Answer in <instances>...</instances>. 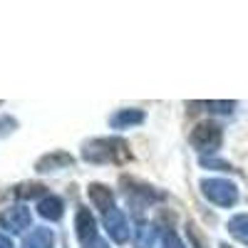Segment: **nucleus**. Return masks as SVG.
<instances>
[{
    "label": "nucleus",
    "instance_id": "obj_12",
    "mask_svg": "<svg viewBox=\"0 0 248 248\" xmlns=\"http://www.w3.org/2000/svg\"><path fill=\"white\" fill-rule=\"evenodd\" d=\"M23 248H55V233L52 229L37 226L23 238Z\"/></svg>",
    "mask_w": 248,
    "mask_h": 248
},
{
    "label": "nucleus",
    "instance_id": "obj_4",
    "mask_svg": "<svg viewBox=\"0 0 248 248\" xmlns=\"http://www.w3.org/2000/svg\"><path fill=\"white\" fill-rule=\"evenodd\" d=\"M122 186H124V194H127V201L134 203V206H152L156 201L167 199V194H164V191L154 189V186H149V184H141L137 179L122 176Z\"/></svg>",
    "mask_w": 248,
    "mask_h": 248
},
{
    "label": "nucleus",
    "instance_id": "obj_19",
    "mask_svg": "<svg viewBox=\"0 0 248 248\" xmlns=\"http://www.w3.org/2000/svg\"><path fill=\"white\" fill-rule=\"evenodd\" d=\"M15 127H17V119H15V117H10V114L0 117V137H8Z\"/></svg>",
    "mask_w": 248,
    "mask_h": 248
},
{
    "label": "nucleus",
    "instance_id": "obj_11",
    "mask_svg": "<svg viewBox=\"0 0 248 248\" xmlns=\"http://www.w3.org/2000/svg\"><path fill=\"white\" fill-rule=\"evenodd\" d=\"M144 122V112L141 109H117L109 117V127L112 129H129V127H139Z\"/></svg>",
    "mask_w": 248,
    "mask_h": 248
},
{
    "label": "nucleus",
    "instance_id": "obj_18",
    "mask_svg": "<svg viewBox=\"0 0 248 248\" xmlns=\"http://www.w3.org/2000/svg\"><path fill=\"white\" fill-rule=\"evenodd\" d=\"M186 233H189V243H191L194 248H209V246L203 243V236H201V231H199L196 223H189V226H186Z\"/></svg>",
    "mask_w": 248,
    "mask_h": 248
},
{
    "label": "nucleus",
    "instance_id": "obj_16",
    "mask_svg": "<svg viewBox=\"0 0 248 248\" xmlns=\"http://www.w3.org/2000/svg\"><path fill=\"white\" fill-rule=\"evenodd\" d=\"M191 107H203L216 114H231L236 109V102H191Z\"/></svg>",
    "mask_w": 248,
    "mask_h": 248
},
{
    "label": "nucleus",
    "instance_id": "obj_15",
    "mask_svg": "<svg viewBox=\"0 0 248 248\" xmlns=\"http://www.w3.org/2000/svg\"><path fill=\"white\" fill-rule=\"evenodd\" d=\"M45 194V184H37V181H28V184H20L13 189V196L25 201V199H35V196H43Z\"/></svg>",
    "mask_w": 248,
    "mask_h": 248
},
{
    "label": "nucleus",
    "instance_id": "obj_13",
    "mask_svg": "<svg viewBox=\"0 0 248 248\" xmlns=\"http://www.w3.org/2000/svg\"><path fill=\"white\" fill-rule=\"evenodd\" d=\"M154 243H156V226L139 218L134 223V246L137 248H154Z\"/></svg>",
    "mask_w": 248,
    "mask_h": 248
},
{
    "label": "nucleus",
    "instance_id": "obj_6",
    "mask_svg": "<svg viewBox=\"0 0 248 248\" xmlns=\"http://www.w3.org/2000/svg\"><path fill=\"white\" fill-rule=\"evenodd\" d=\"M75 164V156L62 152V149H55L50 154H43L37 161H35V171L37 174H50V171H60V169H70Z\"/></svg>",
    "mask_w": 248,
    "mask_h": 248
},
{
    "label": "nucleus",
    "instance_id": "obj_5",
    "mask_svg": "<svg viewBox=\"0 0 248 248\" xmlns=\"http://www.w3.org/2000/svg\"><path fill=\"white\" fill-rule=\"evenodd\" d=\"M30 226H32V214L23 203L8 206L5 211H0V229H5L8 233H23Z\"/></svg>",
    "mask_w": 248,
    "mask_h": 248
},
{
    "label": "nucleus",
    "instance_id": "obj_8",
    "mask_svg": "<svg viewBox=\"0 0 248 248\" xmlns=\"http://www.w3.org/2000/svg\"><path fill=\"white\" fill-rule=\"evenodd\" d=\"M75 233H77V241L82 246H87L90 241L99 238L97 236V218L90 214V209L79 206L77 209V216H75Z\"/></svg>",
    "mask_w": 248,
    "mask_h": 248
},
{
    "label": "nucleus",
    "instance_id": "obj_21",
    "mask_svg": "<svg viewBox=\"0 0 248 248\" xmlns=\"http://www.w3.org/2000/svg\"><path fill=\"white\" fill-rule=\"evenodd\" d=\"M82 248H109V243L105 238H94V241H90L87 246H82Z\"/></svg>",
    "mask_w": 248,
    "mask_h": 248
},
{
    "label": "nucleus",
    "instance_id": "obj_3",
    "mask_svg": "<svg viewBox=\"0 0 248 248\" xmlns=\"http://www.w3.org/2000/svg\"><path fill=\"white\" fill-rule=\"evenodd\" d=\"M191 147L201 154H214L221 149V141H223V132L216 122H201L194 127V132L189 134Z\"/></svg>",
    "mask_w": 248,
    "mask_h": 248
},
{
    "label": "nucleus",
    "instance_id": "obj_2",
    "mask_svg": "<svg viewBox=\"0 0 248 248\" xmlns=\"http://www.w3.org/2000/svg\"><path fill=\"white\" fill-rule=\"evenodd\" d=\"M201 194L211 203L221 206V209H231L238 201V186L229 179H203L201 181Z\"/></svg>",
    "mask_w": 248,
    "mask_h": 248
},
{
    "label": "nucleus",
    "instance_id": "obj_1",
    "mask_svg": "<svg viewBox=\"0 0 248 248\" xmlns=\"http://www.w3.org/2000/svg\"><path fill=\"white\" fill-rule=\"evenodd\" d=\"M82 159L87 164H129L132 152L122 137H97L82 144Z\"/></svg>",
    "mask_w": 248,
    "mask_h": 248
},
{
    "label": "nucleus",
    "instance_id": "obj_23",
    "mask_svg": "<svg viewBox=\"0 0 248 248\" xmlns=\"http://www.w3.org/2000/svg\"><path fill=\"white\" fill-rule=\"evenodd\" d=\"M218 248H231V246H229V243H221V246H218Z\"/></svg>",
    "mask_w": 248,
    "mask_h": 248
},
{
    "label": "nucleus",
    "instance_id": "obj_10",
    "mask_svg": "<svg viewBox=\"0 0 248 248\" xmlns=\"http://www.w3.org/2000/svg\"><path fill=\"white\" fill-rule=\"evenodd\" d=\"M37 214L43 218H47V221H60L62 214H65V201H62L60 196H55V194H47V196H43L37 201Z\"/></svg>",
    "mask_w": 248,
    "mask_h": 248
},
{
    "label": "nucleus",
    "instance_id": "obj_14",
    "mask_svg": "<svg viewBox=\"0 0 248 248\" xmlns=\"http://www.w3.org/2000/svg\"><path fill=\"white\" fill-rule=\"evenodd\" d=\"M229 233L236 241H241V243L248 246V214H238V216H233L229 221Z\"/></svg>",
    "mask_w": 248,
    "mask_h": 248
},
{
    "label": "nucleus",
    "instance_id": "obj_22",
    "mask_svg": "<svg viewBox=\"0 0 248 248\" xmlns=\"http://www.w3.org/2000/svg\"><path fill=\"white\" fill-rule=\"evenodd\" d=\"M0 248H15L13 241H10V236H5L3 231H0Z\"/></svg>",
    "mask_w": 248,
    "mask_h": 248
},
{
    "label": "nucleus",
    "instance_id": "obj_7",
    "mask_svg": "<svg viewBox=\"0 0 248 248\" xmlns=\"http://www.w3.org/2000/svg\"><path fill=\"white\" fill-rule=\"evenodd\" d=\"M102 221H105V229H107V233H109V238L114 243H127V238H129V223H127V216H124L117 206L102 216Z\"/></svg>",
    "mask_w": 248,
    "mask_h": 248
},
{
    "label": "nucleus",
    "instance_id": "obj_9",
    "mask_svg": "<svg viewBox=\"0 0 248 248\" xmlns=\"http://www.w3.org/2000/svg\"><path fill=\"white\" fill-rule=\"evenodd\" d=\"M87 196H90V201L94 203V209L102 216L114 209V194H112L109 186H105V184H90L87 186Z\"/></svg>",
    "mask_w": 248,
    "mask_h": 248
},
{
    "label": "nucleus",
    "instance_id": "obj_17",
    "mask_svg": "<svg viewBox=\"0 0 248 248\" xmlns=\"http://www.w3.org/2000/svg\"><path fill=\"white\" fill-rule=\"evenodd\" d=\"M161 248H186V246H184V241L176 236L174 229H167V231H164V236H161Z\"/></svg>",
    "mask_w": 248,
    "mask_h": 248
},
{
    "label": "nucleus",
    "instance_id": "obj_20",
    "mask_svg": "<svg viewBox=\"0 0 248 248\" xmlns=\"http://www.w3.org/2000/svg\"><path fill=\"white\" fill-rule=\"evenodd\" d=\"M201 167H216V169H221V171H231V169H233L231 164H226V161H216V159H206V156H201Z\"/></svg>",
    "mask_w": 248,
    "mask_h": 248
}]
</instances>
